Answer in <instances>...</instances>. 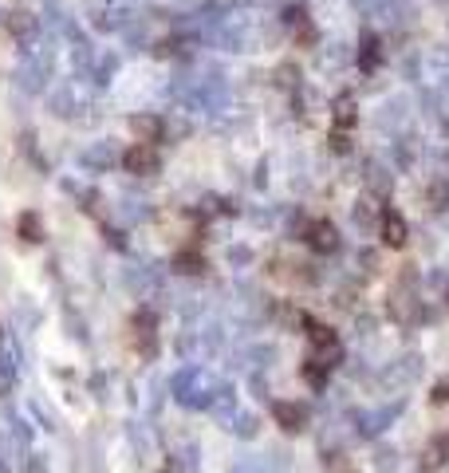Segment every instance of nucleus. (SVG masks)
<instances>
[{
  "label": "nucleus",
  "instance_id": "obj_1",
  "mask_svg": "<svg viewBox=\"0 0 449 473\" xmlns=\"http://www.w3.org/2000/svg\"><path fill=\"white\" fill-rule=\"evenodd\" d=\"M126 166L130 170H150V166H154V154H150L146 146H134V150L126 154Z\"/></svg>",
  "mask_w": 449,
  "mask_h": 473
},
{
  "label": "nucleus",
  "instance_id": "obj_2",
  "mask_svg": "<svg viewBox=\"0 0 449 473\" xmlns=\"http://www.w3.org/2000/svg\"><path fill=\"white\" fill-rule=\"evenodd\" d=\"M359 63H363V67H375V63H379V40H363Z\"/></svg>",
  "mask_w": 449,
  "mask_h": 473
},
{
  "label": "nucleus",
  "instance_id": "obj_4",
  "mask_svg": "<svg viewBox=\"0 0 449 473\" xmlns=\"http://www.w3.org/2000/svg\"><path fill=\"white\" fill-rule=\"evenodd\" d=\"M134 131L146 134V138H154V134H158V122L154 119H134Z\"/></svg>",
  "mask_w": 449,
  "mask_h": 473
},
{
  "label": "nucleus",
  "instance_id": "obj_3",
  "mask_svg": "<svg viewBox=\"0 0 449 473\" xmlns=\"http://www.w3.org/2000/svg\"><path fill=\"white\" fill-rule=\"evenodd\" d=\"M402 233H406V229H402L398 217H386V241H390V245H398V241H402Z\"/></svg>",
  "mask_w": 449,
  "mask_h": 473
}]
</instances>
